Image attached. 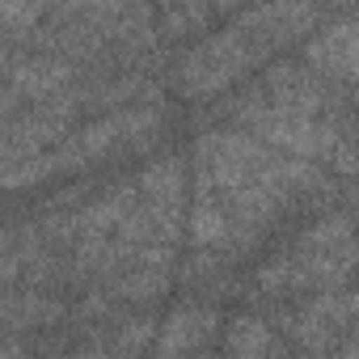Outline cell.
I'll use <instances>...</instances> for the list:
<instances>
[{"instance_id":"obj_1","label":"cell","mask_w":359,"mask_h":359,"mask_svg":"<svg viewBox=\"0 0 359 359\" xmlns=\"http://www.w3.org/2000/svg\"><path fill=\"white\" fill-rule=\"evenodd\" d=\"M351 275H359V212L325 208L275 258L262 262L254 287L266 304H283L309 292L342 287L351 283Z\"/></svg>"},{"instance_id":"obj_2","label":"cell","mask_w":359,"mask_h":359,"mask_svg":"<svg viewBox=\"0 0 359 359\" xmlns=\"http://www.w3.org/2000/svg\"><path fill=\"white\" fill-rule=\"evenodd\" d=\"M165 140V110L161 102H131L118 110L97 114L93 123L76 127L72 135H64L55 148L9 165L5 169V187L22 191V187H39L47 177H64V173H81L93 165H110L123 156H140L148 148H156Z\"/></svg>"},{"instance_id":"obj_3","label":"cell","mask_w":359,"mask_h":359,"mask_svg":"<svg viewBox=\"0 0 359 359\" xmlns=\"http://www.w3.org/2000/svg\"><path fill=\"white\" fill-rule=\"evenodd\" d=\"M254 64H262L258 51L250 47V39L237 26H229V30L195 39L182 51V60L173 64V85L187 102H216L237 81H245V72Z\"/></svg>"},{"instance_id":"obj_4","label":"cell","mask_w":359,"mask_h":359,"mask_svg":"<svg viewBox=\"0 0 359 359\" xmlns=\"http://www.w3.org/2000/svg\"><path fill=\"white\" fill-rule=\"evenodd\" d=\"M355 317H359V287H346V283L309 292L300 300L271 304V321L283 330L292 351H309V355L338 351L346 330L355 325Z\"/></svg>"},{"instance_id":"obj_5","label":"cell","mask_w":359,"mask_h":359,"mask_svg":"<svg viewBox=\"0 0 359 359\" xmlns=\"http://www.w3.org/2000/svg\"><path fill=\"white\" fill-rule=\"evenodd\" d=\"M191 182H187V156H156L152 165L140 169V203L156 229V237L165 245H177L187 220H191V199H187Z\"/></svg>"},{"instance_id":"obj_6","label":"cell","mask_w":359,"mask_h":359,"mask_svg":"<svg viewBox=\"0 0 359 359\" xmlns=\"http://www.w3.org/2000/svg\"><path fill=\"white\" fill-rule=\"evenodd\" d=\"M321 13H325V0H254L245 13H237L233 26L250 39L258 60H271L275 51L300 43Z\"/></svg>"},{"instance_id":"obj_7","label":"cell","mask_w":359,"mask_h":359,"mask_svg":"<svg viewBox=\"0 0 359 359\" xmlns=\"http://www.w3.org/2000/svg\"><path fill=\"white\" fill-rule=\"evenodd\" d=\"M216 330H220V309L212 300H177L169 317L156 325L152 355H195V351L220 346Z\"/></svg>"},{"instance_id":"obj_8","label":"cell","mask_w":359,"mask_h":359,"mask_svg":"<svg viewBox=\"0 0 359 359\" xmlns=\"http://www.w3.org/2000/svg\"><path fill=\"white\" fill-rule=\"evenodd\" d=\"M304 60L321 76L355 85L359 81V13H351L346 22H334L317 39H309L304 43Z\"/></svg>"},{"instance_id":"obj_9","label":"cell","mask_w":359,"mask_h":359,"mask_svg":"<svg viewBox=\"0 0 359 359\" xmlns=\"http://www.w3.org/2000/svg\"><path fill=\"white\" fill-rule=\"evenodd\" d=\"M220 351H229V355H283V351H292V342L275 334V321H271V317L237 313V317H229V325H224Z\"/></svg>"},{"instance_id":"obj_10","label":"cell","mask_w":359,"mask_h":359,"mask_svg":"<svg viewBox=\"0 0 359 359\" xmlns=\"http://www.w3.org/2000/svg\"><path fill=\"white\" fill-rule=\"evenodd\" d=\"M216 18V9L208 5V0H177V5H169L156 22L161 30V43H177V39H195L208 30V22Z\"/></svg>"},{"instance_id":"obj_11","label":"cell","mask_w":359,"mask_h":359,"mask_svg":"<svg viewBox=\"0 0 359 359\" xmlns=\"http://www.w3.org/2000/svg\"><path fill=\"white\" fill-rule=\"evenodd\" d=\"M338 355H359V317H355V325L346 330V338H342V346H338Z\"/></svg>"},{"instance_id":"obj_12","label":"cell","mask_w":359,"mask_h":359,"mask_svg":"<svg viewBox=\"0 0 359 359\" xmlns=\"http://www.w3.org/2000/svg\"><path fill=\"white\" fill-rule=\"evenodd\" d=\"M359 0H325V13H351Z\"/></svg>"},{"instance_id":"obj_13","label":"cell","mask_w":359,"mask_h":359,"mask_svg":"<svg viewBox=\"0 0 359 359\" xmlns=\"http://www.w3.org/2000/svg\"><path fill=\"white\" fill-rule=\"evenodd\" d=\"M208 5H212L216 13H233L237 5H245V0H208Z\"/></svg>"}]
</instances>
